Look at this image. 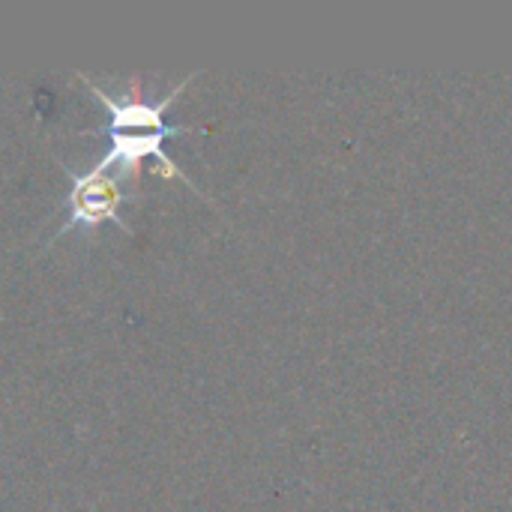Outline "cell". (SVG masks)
Masks as SVG:
<instances>
[{"instance_id":"6da1fadb","label":"cell","mask_w":512,"mask_h":512,"mask_svg":"<svg viewBox=\"0 0 512 512\" xmlns=\"http://www.w3.org/2000/svg\"><path fill=\"white\" fill-rule=\"evenodd\" d=\"M195 75V72H192ZM192 75L180 78L168 96H162L159 102H147V99H129V96H117V93H108L105 87H99L90 75L78 72V78L87 84V90L93 93V99L108 111V150L105 156L96 162L102 165L105 171H117V174H132L141 159H156L159 162V171L165 177H177L183 180L192 192L204 195L201 186L174 162V156L165 150V141L174 138V135H186L189 126H174L165 120V111L174 105V99L183 93V87L192 81Z\"/></svg>"},{"instance_id":"7a4b0ae2","label":"cell","mask_w":512,"mask_h":512,"mask_svg":"<svg viewBox=\"0 0 512 512\" xmlns=\"http://www.w3.org/2000/svg\"><path fill=\"white\" fill-rule=\"evenodd\" d=\"M63 174L69 177V192H66V219L54 231V240L69 234L72 228H99L102 222H114L123 231H132L123 219L120 210L123 204L135 201L138 195L120 192V183L111 171L102 165H90L87 171H72L63 165Z\"/></svg>"}]
</instances>
